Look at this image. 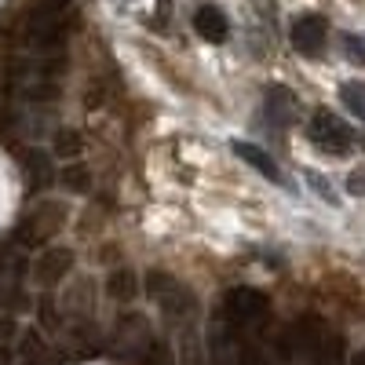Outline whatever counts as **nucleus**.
Segmentation results:
<instances>
[{
    "label": "nucleus",
    "mask_w": 365,
    "mask_h": 365,
    "mask_svg": "<svg viewBox=\"0 0 365 365\" xmlns=\"http://www.w3.org/2000/svg\"><path fill=\"white\" fill-rule=\"evenodd\" d=\"M270 318V299L252 289V285H237L223 296V322L230 329H249V325H263Z\"/></svg>",
    "instance_id": "f257e3e1"
},
{
    "label": "nucleus",
    "mask_w": 365,
    "mask_h": 365,
    "mask_svg": "<svg viewBox=\"0 0 365 365\" xmlns=\"http://www.w3.org/2000/svg\"><path fill=\"white\" fill-rule=\"evenodd\" d=\"M289 37H292V44H296V51L299 55H311V58H318L322 51H325V37H329V22H325V15H299L296 22H292V29H289Z\"/></svg>",
    "instance_id": "0eeeda50"
},
{
    "label": "nucleus",
    "mask_w": 365,
    "mask_h": 365,
    "mask_svg": "<svg viewBox=\"0 0 365 365\" xmlns=\"http://www.w3.org/2000/svg\"><path fill=\"white\" fill-rule=\"evenodd\" d=\"M340 51L354 66H365V37L361 34H340Z\"/></svg>",
    "instance_id": "dca6fc26"
},
{
    "label": "nucleus",
    "mask_w": 365,
    "mask_h": 365,
    "mask_svg": "<svg viewBox=\"0 0 365 365\" xmlns=\"http://www.w3.org/2000/svg\"><path fill=\"white\" fill-rule=\"evenodd\" d=\"M58 182H63L66 190H73V194H88V190H91V172H88V165L70 161V165L63 168V175H58Z\"/></svg>",
    "instance_id": "4468645a"
},
{
    "label": "nucleus",
    "mask_w": 365,
    "mask_h": 365,
    "mask_svg": "<svg viewBox=\"0 0 365 365\" xmlns=\"http://www.w3.org/2000/svg\"><path fill=\"white\" fill-rule=\"evenodd\" d=\"M347 190L358 194V197H365V172H354V175L347 179Z\"/></svg>",
    "instance_id": "a211bd4d"
},
{
    "label": "nucleus",
    "mask_w": 365,
    "mask_h": 365,
    "mask_svg": "<svg viewBox=\"0 0 365 365\" xmlns=\"http://www.w3.org/2000/svg\"><path fill=\"white\" fill-rule=\"evenodd\" d=\"M267 113H270V120H282V125H292L296 120V96L289 88H270L267 91Z\"/></svg>",
    "instance_id": "f8f14e48"
},
{
    "label": "nucleus",
    "mask_w": 365,
    "mask_h": 365,
    "mask_svg": "<svg viewBox=\"0 0 365 365\" xmlns=\"http://www.w3.org/2000/svg\"><path fill=\"white\" fill-rule=\"evenodd\" d=\"M73 263H77L73 249H66V245H48V249H41V256L34 259V278H37L41 285H58V282L70 278Z\"/></svg>",
    "instance_id": "39448f33"
},
{
    "label": "nucleus",
    "mask_w": 365,
    "mask_h": 365,
    "mask_svg": "<svg viewBox=\"0 0 365 365\" xmlns=\"http://www.w3.org/2000/svg\"><path fill=\"white\" fill-rule=\"evenodd\" d=\"M106 296L117 299V303H132L139 296V278L135 270H113L106 278Z\"/></svg>",
    "instance_id": "9b49d317"
},
{
    "label": "nucleus",
    "mask_w": 365,
    "mask_h": 365,
    "mask_svg": "<svg viewBox=\"0 0 365 365\" xmlns=\"http://www.w3.org/2000/svg\"><path fill=\"white\" fill-rule=\"evenodd\" d=\"M307 139H311L318 150H325V154H347L351 143H354V132L344 125L336 113L314 110V113H311V125H307Z\"/></svg>",
    "instance_id": "7ed1b4c3"
},
{
    "label": "nucleus",
    "mask_w": 365,
    "mask_h": 365,
    "mask_svg": "<svg viewBox=\"0 0 365 365\" xmlns=\"http://www.w3.org/2000/svg\"><path fill=\"white\" fill-rule=\"evenodd\" d=\"M26 37L34 48H58L66 37V26H63V15H58L55 8H37L34 15H29L26 22Z\"/></svg>",
    "instance_id": "423d86ee"
},
{
    "label": "nucleus",
    "mask_w": 365,
    "mask_h": 365,
    "mask_svg": "<svg viewBox=\"0 0 365 365\" xmlns=\"http://www.w3.org/2000/svg\"><path fill=\"white\" fill-rule=\"evenodd\" d=\"M194 29H197V37L208 41V44H223L230 37V22H227L223 8H216V4H201L194 11Z\"/></svg>",
    "instance_id": "6e6552de"
},
{
    "label": "nucleus",
    "mask_w": 365,
    "mask_h": 365,
    "mask_svg": "<svg viewBox=\"0 0 365 365\" xmlns=\"http://www.w3.org/2000/svg\"><path fill=\"white\" fill-rule=\"evenodd\" d=\"M63 220H66V208L58 201H44L37 212H29V216L15 227V237L19 245L26 249H37V245H48V237L63 230Z\"/></svg>",
    "instance_id": "f03ea898"
},
{
    "label": "nucleus",
    "mask_w": 365,
    "mask_h": 365,
    "mask_svg": "<svg viewBox=\"0 0 365 365\" xmlns=\"http://www.w3.org/2000/svg\"><path fill=\"white\" fill-rule=\"evenodd\" d=\"M230 146H234V154H237L241 161H245L249 168H256L263 179H270V182H278V179H282L278 165H274V161H270V154H263L259 146H252V143H241V139H237V143H230Z\"/></svg>",
    "instance_id": "1a4fd4ad"
},
{
    "label": "nucleus",
    "mask_w": 365,
    "mask_h": 365,
    "mask_svg": "<svg viewBox=\"0 0 365 365\" xmlns=\"http://www.w3.org/2000/svg\"><path fill=\"white\" fill-rule=\"evenodd\" d=\"M307 182H311V187L325 197V201H336V197H332V190H329V182L322 179V175H314V172H307Z\"/></svg>",
    "instance_id": "f3484780"
},
{
    "label": "nucleus",
    "mask_w": 365,
    "mask_h": 365,
    "mask_svg": "<svg viewBox=\"0 0 365 365\" xmlns=\"http://www.w3.org/2000/svg\"><path fill=\"white\" fill-rule=\"evenodd\" d=\"M22 175L29 182V190H44L51 182V165H48V154H41V150H26L22 158Z\"/></svg>",
    "instance_id": "9d476101"
},
{
    "label": "nucleus",
    "mask_w": 365,
    "mask_h": 365,
    "mask_svg": "<svg viewBox=\"0 0 365 365\" xmlns=\"http://www.w3.org/2000/svg\"><path fill=\"white\" fill-rule=\"evenodd\" d=\"M146 292L154 296L158 303H161V311L165 314H172V318H182L190 307H194V299H190V292L182 289L172 274H161V270H154V274H146Z\"/></svg>",
    "instance_id": "20e7f679"
},
{
    "label": "nucleus",
    "mask_w": 365,
    "mask_h": 365,
    "mask_svg": "<svg viewBox=\"0 0 365 365\" xmlns=\"http://www.w3.org/2000/svg\"><path fill=\"white\" fill-rule=\"evenodd\" d=\"M340 99L347 103V110H351L354 117H361V120H365V84H358V81L340 84Z\"/></svg>",
    "instance_id": "2eb2a0df"
},
{
    "label": "nucleus",
    "mask_w": 365,
    "mask_h": 365,
    "mask_svg": "<svg viewBox=\"0 0 365 365\" xmlns=\"http://www.w3.org/2000/svg\"><path fill=\"white\" fill-rule=\"evenodd\" d=\"M354 365H365V351H361V354H358V358H354Z\"/></svg>",
    "instance_id": "6ab92c4d"
},
{
    "label": "nucleus",
    "mask_w": 365,
    "mask_h": 365,
    "mask_svg": "<svg viewBox=\"0 0 365 365\" xmlns=\"http://www.w3.org/2000/svg\"><path fill=\"white\" fill-rule=\"evenodd\" d=\"M51 150H55V158L77 161V158H81V150H84V139H81V132H77V128H58V132H55Z\"/></svg>",
    "instance_id": "ddd939ff"
}]
</instances>
